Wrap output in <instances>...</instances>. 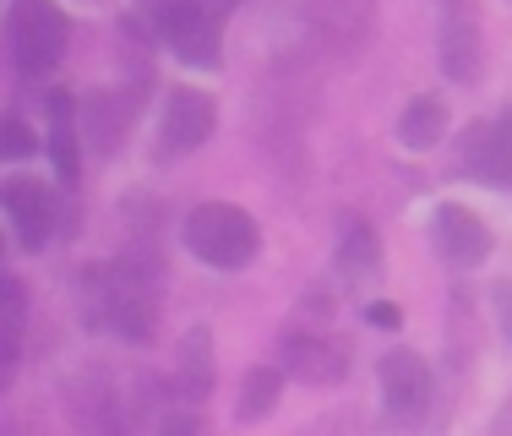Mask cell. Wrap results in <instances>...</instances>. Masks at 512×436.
<instances>
[{
  "label": "cell",
  "instance_id": "obj_1",
  "mask_svg": "<svg viewBox=\"0 0 512 436\" xmlns=\"http://www.w3.org/2000/svg\"><path fill=\"white\" fill-rule=\"evenodd\" d=\"M256 246H262V229H256V218L246 208H235V202H202V208L186 218V251L218 273L246 268L256 257Z\"/></svg>",
  "mask_w": 512,
  "mask_h": 436
},
{
  "label": "cell",
  "instance_id": "obj_2",
  "mask_svg": "<svg viewBox=\"0 0 512 436\" xmlns=\"http://www.w3.org/2000/svg\"><path fill=\"white\" fill-rule=\"evenodd\" d=\"M11 55L28 77L50 71L66 55V17L55 11V0H17V11H11Z\"/></svg>",
  "mask_w": 512,
  "mask_h": 436
},
{
  "label": "cell",
  "instance_id": "obj_3",
  "mask_svg": "<svg viewBox=\"0 0 512 436\" xmlns=\"http://www.w3.org/2000/svg\"><path fill=\"white\" fill-rule=\"evenodd\" d=\"M158 33L180 60L191 66H213L218 39H224V11H213V0H169L158 11Z\"/></svg>",
  "mask_w": 512,
  "mask_h": 436
},
{
  "label": "cell",
  "instance_id": "obj_4",
  "mask_svg": "<svg viewBox=\"0 0 512 436\" xmlns=\"http://www.w3.org/2000/svg\"><path fill=\"white\" fill-rule=\"evenodd\" d=\"M104 311H109V322L120 327L126 338H148L153 333V322H158V311H153V273L142 268V262H115L104 278Z\"/></svg>",
  "mask_w": 512,
  "mask_h": 436
},
{
  "label": "cell",
  "instance_id": "obj_5",
  "mask_svg": "<svg viewBox=\"0 0 512 436\" xmlns=\"http://www.w3.org/2000/svg\"><path fill=\"white\" fill-rule=\"evenodd\" d=\"M376 387H382V409L398 426H420L425 409H431V371L414 349H393V355L376 366Z\"/></svg>",
  "mask_w": 512,
  "mask_h": 436
},
{
  "label": "cell",
  "instance_id": "obj_6",
  "mask_svg": "<svg viewBox=\"0 0 512 436\" xmlns=\"http://www.w3.org/2000/svg\"><path fill=\"white\" fill-rule=\"evenodd\" d=\"M158 126H164V131H158L164 153H191V148H202V142L218 131V104L207 99L202 88H175Z\"/></svg>",
  "mask_w": 512,
  "mask_h": 436
},
{
  "label": "cell",
  "instance_id": "obj_7",
  "mask_svg": "<svg viewBox=\"0 0 512 436\" xmlns=\"http://www.w3.org/2000/svg\"><path fill=\"white\" fill-rule=\"evenodd\" d=\"M431 240L447 262H458V268H474V262L491 257V229H485V218H474L469 208H458V202H442V208L431 213Z\"/></svg>",
  "mask_w": 512,
  "mask_h": 436
},
{
  "label": "cell",
  "instance_id": "obj_8",
  "mask_svg": "<svg viewBox=\"0 0 512 436\" xmlns=\"http://www.w3.org/2000/svg\"><path fill=\"white\" fill-rule=\"evenodd\" d=\"M436 60L453 82H474L480 77V22L463 0H447L442 11V44H436Z\"/></svg>",
  "mask_w": 512,
  "mask_h": 436
},
{
  "label": "cell",
  "instance_id": "obj_9",
  "mask_svg": "<svg viewBox=\"0 0 512 436\" xmlns=\"http://www.w3.org/2000/svg\"><path fill=\"white\" fill-rule=\"evenodd\" d=\"M6 213H11V224H17L28 251H39L55 235V197L39 180H6Z\"/></svg>",
  "mask_w": 512,
  "mask_h": 436
},
{
  "label": "cell",
  "instance_id": "obj_10",
  "mask_svg": "<svg viewBox=\"0 0 512 436\" xmlns=\"http://www.w3.org/2000/svg\"><path fill=\"white\" fill-rule=\"evenodd\" d=\"M175 393L186 404H202L213 393V333L207 327H191L180 338V355H175Z\"/></svg>",
  "mask_w": 512,
  "mask_h": 436
},
{
  "label": "cell",
  "instance_id": "obj_11",
  "mask_svg": "<svg viewBox=\"0 0 512 436\" xmlns=\"http://www.w3.org/2000/svg\"><path fill=\"white\" fill-rule=\"evenodd\" d=\"M463 169L491 186H512V148L496 137V126H469L463 137Z\"/></svg>",
  "mask_w": 512,
  "mask_h": 436
},
{
  "label": "cell",
  "instance_id": "obj_12",
  "mask_svg": "<svg viewBox=\"0 0 512 436\" xmlns=\"http://www.w3.org/2000/svg\"><path fill=\"white\" fill-rule=\"evenodd\" d=\"M284 355H289V371H300L306 382H338L344 377V349H333L327 338L300 333L284 344Z\"/></svg>",
  "mask_w": 512,
  "mask_h": 436
},
{
  "label": "cell",
  "instance_id": "obj_13",
  "mask_svg": "<svg viewBox=\"0 0 512 436\" xmlns=\"http://www.w3.org/2000/svg\"><path fill=\"white\" fill-rule=\"evenodd\" d=\"M447 137V104L442 99H414L404 109V120H398V142H404L409 153H425V148H436V142Z\"/></svg>",
  "mask_w": 512,
  "mask_h": 436
},
{
  "label": "cell",
  "instance_id": "obj_14",
  "mask_svg": "<svg viewBox=\"0 0 512 436\" xmlns=\"http://www.w3.org/2000/svg\"><path fill=\"white\" fill-rule=\"evenodd\" d=\"M278 393H284V377L273 366H251L240 382V420H267L278 409Z\"/></svg>",
  "mask_w": 512,
  "mask_h": 436
},
{
  "label": "cell",
  "instance_id": "obj_15",
  "mask_svg": "<svg viewBox=\"0 0 512 436\" xmlns=\"http://www.w3.org/2000/svg\"><path fill=\"white\" fill-rule=\"evenodd\" d=\"M338 268L344 278H371L376 273V229L371 224H349L344 235H338Z\"/></svg>",
  "mask_w": 512,
  "mask_h": 436
},
{
  "label": "cell",
  "instance_id": "obj_16",
  "mask_svg": "<svg viewBox=\"0 0 512 436\" xmlns=\"http://www.w3.org/2000/svg\"><path fill=\"white\" fill-rule=\"evenodd\" d=\"M50 115H55V137H50V148H55V169H60V180H77V120H71V99L66 93H50Z\"/></svg>",
  "mask_w": 512,
  "mask_h": 436
},
{
  "label": "cell",
  "instance_id": "obj_17",
  "mask_svg": "<svg viewBox=\"0 0 512 436\" xmlns=\"http://www.w3.org/2000/svg\"><path fill=\"white\" fill-rule=\"evenodd\" d=\"M82 431L88 436H131L126 431V420H120V409H115V393H104L99 382H88V398H82Z\"/></svg>",
  "mask_w": 512,
  "mask_h": 436
},
{
  "label": "cell",
  "instance_id": "obj_18",
  "mask_svg": "<svg viewBox=\"0 0 512 436\" xmlns=\"http://www.w3.org/2000/svg\"><path fill=\"white\" fill-rule=\"evenodd\" d=\"M82 126H88V137H93V148L109 153L115 148V131H120V109L109 93H93L88 104H82Z\"/></svg>",
  "mask_w": 512,
  "mask_h": 436
},
{
  "label": "cell",
  "instance_id": "obj_19",
  "mask_svg": "<svg viewBox=\"0 0 512 436\" xmlns=\"http://www.w3.org/2000/svg\"><path fill=\"white\" fill-rule=\"evenodd\" d=\"M33 148H39V137H33V131L22 126L17 115H11V120H0V159H28Z\"/></svg>",
  "mask_w": 512,
  "mask_h": 436
},
{
  "label": "cell",
  "instance_id": "obj_20",
  "mask_svg": "<svg viewBox=\"0 0 512 436\" xmlns=\"http://www.w3.org/2000/svg\"><path fill=\"white\" fill-rule=\"evenodd\" d=\"M0 311H22V284L11 273H0Z\"/></svg>",
  "mask_w": 512,
  "mask_h": 436
},
{
  "label": "cell",
  "instance_id": "obj_21",
  "mask_svg": "<svg viewBox=\"0 0 512 436\" xmlns=\"http://www.w3.org/2000/svg\"><path fill=\"white\" fill-rule=\"evenodd\" d=\"M158 436H202V426H197V415H169Z\"/></svg>",
  "mask_w": 512,
  "mask_h": 436
},
{
  "label": "cell",
  "instance_id": "obj_22",
  "mask_svg": "<svg viewBox=\"0 0 512 436\" xmlns=\"http://www.w3.org/2000/svg\"><path fill=\"white\" fill-rule=\"evenodd\" d=\"M371 322H376V327H398V322H404V311H398L393 300H376V306H371Z\"/></svg>",
  "mask_w": 512,
  "mask_h": 436
},
{
  "label": "cell",
  "instance_id": "obj_23",
  "mask_svg": "<svg viewBox=\"0 0 512 436\" xmlns=\"http://www.w3.org/2000/svg\"><path fill=\"white\" fill-rule=\"evenodd\" d=\"M496 311H502V333L512 338V284H496Z\"/></svg>",
  "mask_w": 512,
  "mask_h": 436
},
{
  "label": "cell",
  "instance_id": "obj_24",
  "mask_svg": "<svg viewBox=\"0 0 512 436\" xmlns=\"http://www.w3.org/2000/svg\"><path fill=\"white\" fill-rule=\"evenodd\" d=\"M496 137H502V142H507V148H512V104L502 109V120H496Z\"/></svg>",
  "mask_w": 512,
  "mask_h": 436
},
{
  "label": "cell",
  "instance_id": "obj_25",
  "mask_svg": "<svg viewBox=\"0 0 512 436\" xmlns=\"http://www.w3.org/2000/svg\"><path fill=\"white\" fill-rule=\"evenodd\" d=\"M0 257H6V240H0Z\"/></svg>",
  "mask_w": 512,
  "mask_h": 436
}]
</instances>
